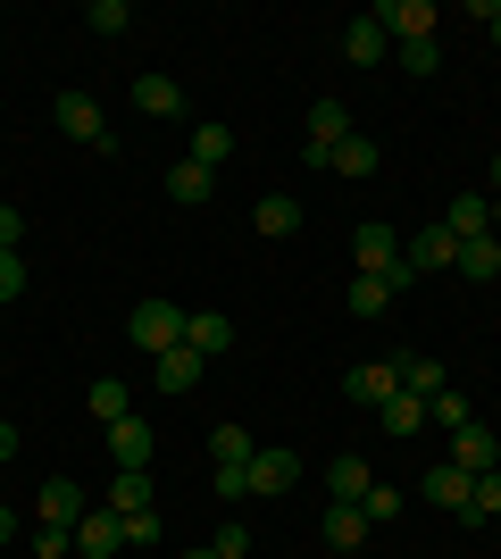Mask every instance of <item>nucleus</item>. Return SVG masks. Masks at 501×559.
<instances>
[{
  "instance_id": "obj_47",
  "label": "nucleus",
  "mask_w": 501,
  "mask_h": 559,
  "mask_svg": "<svg viewBox=\"0 0 501 559\" xmlns=\"http://www.w3.org/2000/svg\"><path fill=\"white\" fill-rule=\"evenodd\" d=\"M493 50H501V17H493Z\"/></svg>"
},
{
  "instance_id": "obj_30",
  "label": "nucleus",
  "mask_w": 501,
  "mask_h": 559,
  "mask_svg": "<svg viewBox=\"0 0 501 559\" xmlns=\"http://www.w3.org/2000/svg\"><path fill=\"white\" fill-rule=\"evenodd\" d=\"M368 485H377V476H368V460H334V467H326V501H359Z\"/></svg>"
},
{
  "instance_id": "obj_19",
  "label": "nucleus",
  "mask_w": 501,
  "mask_h": 559,
  "mask_svg": "<svg viewBox=\"0 0 501 559\" xmlns=\"http://www.w3.org/2000/svg\"><path fill=\"white\" fill-rule=\"evenodd\" d=\"M151 451H159V443H151L143 418H118V426H109V460H118V467H151Z\"/></svg>"
},
{
  "instance_id": "obj_39",
  "label": "nucleus",
  "mask_w": 501,
  "mask_h": 559,
  "mask_svg": "<svg viewBox=\"0 0 501 559\" xmlns=\"http://www.w3.org/2000/svg\"><path fill=\"white\" fill-rule=\"evenodd\" d=\"M477 518H501V467H485V476H477Z\"/></svg>"
},
{
  "instance_id": "obj_16",
  "label": "nucleus",
  "mask_w": 501,
  "mask_h": 559,
  "mask_svg": "<svg viewBox=\"0 0 501 559\" xmlns=\"http://www.w3.org/2000/svg\"><path fill=\"white\" fill-rule=\"evenodd\" d=\"M452 467H468V476H485V467H501V443H493V435H485L477 418H468V426H460V435H452Z\"/></svg>"
},
{
  "instance_id": "obj_33",
  "label": "nucleus",
  "mask_w": 501,
  "mask_h": 559,
  "mask_svg": "<svg viewBox=\"0 0 501 559\" xmlns=\"http://www.w3.org/2000/svg\"><path fill=\"white\" fill-rule=\"evenodd\" d=\"M427 426H452V435H460V426H468V393H460V384H443V393L427 401Z\"/></svg>"
},
{
  "instance_id": "obj_35",
  "label": "nucleus",
  "mask_w": 501,
  "mask_h": 559,
  "mask_svg": "<svg viewBox=\"0 0 501 559\" xmlns=\"http://www.w3.org/2000/svg\"><path fill=\"white\" fill-rule=\"evenodd\" d=\"M210 492L217 501H251V467H210Z\"/></svg>"
},
{
  "instance_id": "obj_5",
  "label": "nucleus",
  "mask_w": 501,
  "mask_h": 559,
  "mask_svg": "<svg viewBox=\"0 0 501 559\" xmlns=\"http://www.w3.org/2000/svg\"><path fill=\"white\" fill-rule=\"evenodd\" d=\"M84 510H93V492H84V485H68V476L34 485V526H75Z\"/></svg>"
},
{
  "instance_id": "obj_26",
  "label": "nucleus",
  "mask_w": 501,
  "mask_h": 559,
  "mask_svg": "<svg viewBox=\"0 0 501 559\" xmlns=\"http://www.w3.org/2000/svg\"><path fill=\"white\" fill-rule=\"evenodd\" d=\"M84 401H93V418H100V426L134 418V393H126V376H100V384H93V393H84Z\"/></svg>"
},
{
  "instance_id": "obj_46",
  "label": "nucleus",
  "mask_w": 501,
  "mask_h": 559,
  "mask_svg": "<svg viewBox=\"0 0 501 559\" xmlns=\"http://www.w3.org/2000/svg\"><path fill=\"white\" fill-rule=\"evenodd\" d=\"M493 192H501V151H493Z\"/></svg>"
},
{
  "instance_id": "obj_25",
  "label": "nucleus",
  "mask_w": 501,
  "mask_h": 559,
  "mask_svg": "<svg viewBox=\"0 0 501 559\" xmlns=\"http://www.w3.org/2000/svg\"><path fill=\"white\" fill-rule=\"evenodd\" d=\"M443 384H452V376H443V359H418V350H402V393L434 401V393H443Z\"/></svg>"
},
{
  "instance_id": "obj_14",
  "label": "nucleus",
  "mask_w": 501,
  "mask_h": 559,
  "mask_svg": "<svg viewBox=\"0 0 501 559\" xmlns=\"http://www.w3.org/2000/svg\"><path fill=\"white\" fill-rule=\"evenodd\" d=\"M301 485V451H251V492H293Z\"/></svg>"
},
{
  "instance_id": "obj_11",
  "label": "nucleus",
  "mask_w": 501,
  "mask_h": 559,
  "mask_svg": "<svg viewBox=\"0 0 501 559\" xmlns=\"http://www.w3.org/2000/svg\"><path fill=\"white\" fill-rule=\"evenodd\" d=\"M118 543H126V518L118 510H84V518H75V551H84V559H109Z\"/></svg>"
},
{
  "instance_id": "obj_7",
  "label": "nucleus",
  "mask_w": 501,
  "mask_h": 559,
  "mask_svg": "<svg viewBox=\"0 0 501 559\" xmlns=\"http://www.w3.org/2000/svg\"><path fill=\"white\" fill-rule=\"evenodd\" d=\"M377 25L393 34V43H434V25H443V17H434V0H384Z\"/></svg>"
},
{
  "instance_id": "obj_38",
  "label": "nucleus",
  "mask_w": 501,
  "mask_h": 559,
  "mask_svg": "<svg viewBox=\"0 0 501 559\" xmlns=\"http://www.w3.org/2000/svg\"><path fill=\"white\" fill-rule=\"evenodd\" d=\"M159 535H167V526H159V510H134V518H126V543H134V551H151Z\"/></svg>"
},
{
  "instance_id": "obj_36",
  "label": "nucleus",
  "mask_w": 501,
  "mask_h": 559,
  "mask_svg": "<svg viewBox=\"0 0 501 559\" xmlns=\"http://www.w3.org/2000/svg\"><path fill=\"white\" fill-rule=\"evenodd\" d=\"M75 551V526H34V559H68Z\"/></svg>"
},
{
  "instance_id": "obj_42",
  "label": "nucleus",
  "mask_w": 501,
  "mask_h": 559,
  "mask_svg": "<svg viewBox=\"0 0 501 559\" xmlns=\"http://www.w3.org/2000/svg\"><path fill=\"white\" fill-rule=\"evenodd\" d=\"M210 551H217V559H251V535H242V526H217Z\"/></svg>"
},
{
  "instance_id": "obj_41",
  "label": "nucleus",
  "mask_w": 501,
  "mask_h": 559,
  "mask_svg": "<svg viewBox=\"0 0 501 559\" xmlns=\"http://www.w3.org/2000/svg\"><path fill=\"white\" fill-rule=\"evenodd\" d=\"M17 242H25V210H17V201H0V251H17Z\"/></svg>"
},
{
  "instance_id": "obj_9",
  "label": "nucleus",
  "mask_w": 501,
  "mask_h": 559,
  "mask_svg": "<svg viewBox=\"0 0 501 559\" xmlns=\"http://www.w3.org/2000/svg\"><path fill=\"white\" fill-rule=\"evenodd\" d=\"M402 259H409V276H427V267H452V259H460V234H452V226H418V234L402 242Z\"/></svg>"
},
{
  "instance_id": "obj_31",
  "label": "nucleus",
  "mask_w": 501,
  "mask_h": 559,
  "mask_svg": "<svg viewBox=\"0 0 501 559\" xmlns=\"http://www.w3.org/2000/svg\"><path fill=\"white\" fill-rule=\"evenodd\" d=\"M418 426H427V401H418V393H393V401H384V435H418Z\"/></svg>"
},
{
  "instance_id": "obj_43",
  "label": "nucleus",
  "mask_w": 501,
  "mask_h": 559,
  "mask_svg": "<svg viewBox=\"0 0 501 559\" xmlns=\"http://www.w3.org/2000/svg\"><path fill=\"white\" fill-rule=\"evenodd\" d=\"M0 543H17V510L9 501H0Z\"/></svg>"
},
{
  "instance_id": "obj_37",
  "label": "nucleus",
  "mask_w": 501,
  "mask_h": 559,
  "mask_svg": "<svg viewBox=\"0 0 501 559\" xmlns=\"http://www.w3.org/2000/svg\"><path fill=\"white\" fill-rule=\"evenodd\" d=\"M443 68V43H402V75H434Z\"/></svg>"
},
{
  "instance_id": "obj_21",
  "label": "nucleus",
  "mask_w": 501,
  "mask_h": 559,
  "mask_svg": "<svg viewBox=\"0 0 501 559\" xmlns=\"http://www.w3.org/2000/svg\"><path fill=\"white\" fill-rule=\"evenodd\" d=\"M151 467H118V485H109V501H100V510H118V518H134V510H151Z\"/></svg>"
},
{
  "instance_id": "obj_20",
  "label": "nucleus",
  "mask_w": 501,
  "mask_h": 559,
  "mask_svg": "<svg viewBox=\"0 0 501 559\" xmlns=\"http://www.w3.org/2000/svg\"><path fill=\"white\" fill-rule=\"evenodd\" d=\"M210 192H217V176H210V167H192V159H176V167H167V201H176V210H201Z\"/></svg>"
},
{
  "instance_id": "obj_40",
  "label": "nucleus",
  "mask_w": 501,
  "mask_h": 559,
  "mask_svg": "<svg viewBox=\"0 0 501 559\" xmlns=\"http://www.w3.org/2000/svg\"><path fill=\"white\" fill-rule=\"evenodd\" d=\"M17 293H25V259L0 251V301H17Z\"/></svg>"
},
{
  "instance_id": "obj_48",
  "label": "nucleus",
  "mask_w": 501,
  "mask_h": 559,
  "mask_svg": "<svg viewBox=\"0 0 501 559\" xmlns=\"http://www.w3.org/2000/svg\"><path fill=\"white\" fill-rule=\"evenodd\" d=\"M184 559H217V551H184Z\"/></svg>"
},
{
  "instance_id": "obj_6",
  "label": "nucleus",
  "mask_w": 501,
  "mask_h": 559,
  "mask_svg": "<svg viewBox=\"0 0 501 559\" xmlns=\"http://www.w3.org/2000/svg\"><path fill=\"white\" fill-rule=\"evenodd\" d=\"M359 126H351V109H343V100H318L310 109V167H326L334 151H343V142H351Z\"/></svg>"
},
{
  "instance_id": "obj_24",
  "label": "nucleus",
  "mask_w": 501,
  "mask_h": 559,
  "mask_svg": "<svg viewBox=\"0 0 501 559\" xmlns=\"http://www.w3.org/2000/svg\"><path fill=\"white\" fill-rule=\"evenodd\" d=\"M443 226H452L460 242H468V234H493V192H460V201H452V217H443Z\"/></svg>"
},
{
  "instance_id": "obj_3",
  "label": "nucleus",
  "mask_w": 501,
  "mask_h": 559,
  "mask_svg": "<svg viewBox=\"0 0 501 559\" xmlns=\"http://www.w3.org/2000/svg\"><path fill=\"white\" fill-rule=\"evenodd\" d=\"M126 334H134V350H151V359H159V350H176V343H184V309L151 293V301H134V318H126Z\"/></svg>"
},
{
  "instance_id": "obj_28",
  "label": "nucleus",
  "mask_w": 501,
  "mask_h": 559,
  "mask_svg": "<svg viewBox=\"0 0 501 559\" xmlns=\"http://www.w3.org/2000/svg\"><path fill=\"white\" fill-rule=\"evenodd\" d=\"M334 176H377V167H384V151H377V142H368V134H351V142H343V151H334Z\"/></svg>"
},
{
  "instance_id": "obj_15",
  "label": "nucleus",
  "mask_w": 501,
  "mask_h": 559,
  "mask_svg": "<svg viewBox=\"0 0 501 559\" xmlns=\"http://www.w3.org/2000/svg\"><path fill=\"white\" fill-rule=\"evenodd\" d=\"M134 109L143 117H184V84H176V75H134Z\"/></svg>"
},
{
  "instance_id": "obj_27",
  "label": "nucleus",
  "mask_w": 501,
  "mask_h": 559,
  "mask_svg": "<svg viewBox=\"0 0 501 559\" xmlns=\"http://www.w3.org/2000/svg\"><path fill=\"white\" fill-rule=\"evenodd\" d=\"M343 301H351V318H384V309L402 301V293H393L384 276H351V293H343Z\"/></svg>"
},
{
  "instance_id": "obj_8",
  "label": "nucleus",
  "mask_w": 501,
  "mask_h": 559,
  "mask_svg": "<svg viewBox=\"0 0 501 559\" xmlns=\"http://www.w3.org/2000/svg\"><path fill=\"white\" fill-rule=\"evenodd\" d=\"M418 492H427V501H434V510H443V518H460V510H468V501H477V476L443 460V467H427V485H418Z\"/></svg>"
},
{
  "instance_id": "obj_45",
  "label": "nucleus",
  "mask_w": 501,
  "mask_h": 559,
  "mask_svg": "<svg viewBox=\"0 0 501 559\" xmlns=\"http://www.w3.org/2000/svg\"><path fill=\"white\" fill-rule=\"evenodd\" d=\"M493 234H501V192H493Z\"/></svg>"
},
{
  "instance_id": "obj_1",
  "label": "nucleus",
  "mask_w": 501,
  "mask_h": 559,
  "mask_svg": "<svg viewBox=\"0 0 501 559\" xmlns=\"http://www.w3.org/2000/svg\"><path fill=\"white\" fill-rule=\"evenodd\" d=\"M351 259H359V276H384L393 293H409V259H402V234L384 226V217H368V226L351 234Z\"/></svg>"
},
{
  "instance_id": "obj_10",
  "label": "nucleus",
  "mask_w": 501,
  "mask_h": 559,
  "mask_svg": "<svg viewBox=\"0 0 501 559\" xmlns=\"http://www.w3.org/2000/svg\"><path fill=\"white\" fill-rule=\"evenodd\" d=\"M184 343L201 359H217V350H235V318L226 309H184Z\"/></svg>"
},
{
  "instance_id": "obj_2",
  "label": "nucleus",
  "mask_w": 501,
  "mask_h": 559,
  "mask_svg": "<svg viewBox=\"0 0 501 559\" xmlns=\"http://www.w3.org/2000/svg\"><path fill=\"white\" fill-rule=\"evenodd\" d=\"M50 117H59V134H68V142H93L100 159H118V142H109V117H100V100H93V93H59V100H50Z\"/></svg>"
},
{
  "instance_id": "obj_23",
  "label": "nucleus",
  "mask_w": 501,
  "mask_h": 559,
  "mask_svg": "<svg viewBox=\"0 0 501 559\" xmlns=\"http://www.w3.org/2000/svg\"><path fill=\"white\" fill-rule=\"evenodd\" d=\"M226 159H235V126H217V117H210V126H192V167H210V176H217Z\"/></svg>"
},
{
  "instance_id": "obj_34",
  "label": "nucleus",
  "mask_w": 501,
  "mask_h": 559,
  "mask_svg": "<svg viewBox=\"0 0 501 559\" xmlns=\"http://www.w3.org/2000/svg\"><path fill=\"white\" fill-rule=\"evenodd\" d=\"M84 25H93V34H126V25H134V9H126V0H93V9H84Z\"/></svg>"
},
{
  "instance_id": "obj_12",
  "label": "nucleus",
  "mask_w": 501,
  "mask_h": 559,
  "mask_svg": "<svg viewBox=\"0 0 501 559\" xmlns=\"http://www.w3.org/2000/svg\"><path fill=\"white\" fill-rule=\"evenodd\" d=\"M384 43H393V34L377 25V9L343 25V59H351V68H384Z\"/></svg>"
},
{
  "instance_id": "obj_32",
  "label": "nucleus",
  "mask_w": 501,
  "mask_h": 559,
  "mask_svg": "<svg viewBox=\"0 0 501 559\" xmlns=\"http://www.w3.org/2000/svg\"><path fill=\"white\" fill-rule=\"evenodd\" d=\"M402 501H409V492H393V485H368V492H359V518H368V526H393V518H402Z\"/></svg>"
},
{
  "instance_id": "obj_13",
  "label": "nucleus",
  "mask_w": 501,
  "mask_h": 559,
  "mask_svg": "<svg viewBox=\"0 0 501 559\" xmlns=\"http://www.w3.org/2000/svg\"><path fill=\"white\" fill-rule=\"evenodd\" d=\"M201 368H210V359H201L192 343H176V350H159V368H151V384H159V393H192V384H201Z\"/></svg>"
},
{
  "instance_id": "obj_44",
  "label": "nucleus",
  "mask_w": 501,
  "mask_h": 559,
  "mask_svg": "<svg viewBox=\"0 0 501 559\" xmlns=\"http://www.w3.org/2000/svg\"><path fill=\"white\" fill-rule=\"evenodd\" d=\"M0 460H17V426H0Z\"/></svg>"
},
{
  "instance_id": "obj_29",
  "label": "nucleus",
  "mask_w": 501,
  "mask_h": 559,
  "mask_svg": "<svg viewBox=\"0 0 501 559\" xmlns=\"http://www.w3.org/2000/svg\"><path fill=\"white\" fill-rule=\"evenodd\" d=\"M210 460L217 467H251V426H210Z\"/></svg>"
},
{
  "instance_id": "obj_18",
  "label": "nucleus",
  "mask_w": 501,
  "mask_h": 559,
  "mask_svg": "<svg viewBox=\"0 0 501 559\" xmlns=\"http://www.w3.org/2000/svg\"><path fill=\"white\" fill-rule=\"evenodd\" d=\"M452 267H460V276H468V284H493V276H501V234H468Z\"/></svg>"
},
{
  "instance_id": "obj_22",
  "label": "nucleus",
  "mask_w": 501,
  "mask_h": 559,
  "mask_svg": "<svg viewBox=\"0 0 501 559\" xmlns=\"http://www.w3.org/2000/svg\"><path fill=\"white\" fill-rule=\"evenodd\" d=\"M251 226H260L267 242H285V234H301V201H293V192H267L260 210H251Z\"/></svg>"
},
{
  "instance_id": "obj_17",
  "label": "nucleus",
  "mask_w": 501,
  "mask_h": 559,
  "mask_svg": "<svg viewBox=\"0 0 501 559\" xmlns=\"http://www.w3.org/2000/svg\"><path fill=\"white\" fill-rule=\"evenodd\" d=\"M318 535H326L334 551H359V543H368V518H359V501H326V518H318Z\"/></svg>"
},
{
  "instance_id": "obj_4",
  "label": "nucleus",
  "mask_w": 501,
  "mask_h": 559,
  "mask_svg": "<svg viewBox=\"0 0 501 559\" xmlns=\"http://www.w3.org/2000/svg\"><path fill=\"white\" fill-rule=\"evenodd\" d=\"M343 393H351L359 409H384V401L402 393V359H359V368H343Z\"/></svg>"
}]
</instances>
